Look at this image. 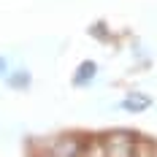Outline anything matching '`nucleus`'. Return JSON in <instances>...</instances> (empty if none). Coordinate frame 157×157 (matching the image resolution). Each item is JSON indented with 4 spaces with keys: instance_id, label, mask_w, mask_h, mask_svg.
<instances>
[{
    "instance_id": "obj_1",
    "label": "nucleus",
    "mask_w": 157,
    "mask_h": 157,
    "mask_svg": "<svg viewBox=\"0 0 157 157\" xmlns=\"http://www.w3.org/2000/svg\"><path fill=\"white\" fill-rule=\"evenodd\" d=\"M103 152L114 157H127L136 152V136L130 133H111L103 138Z\"/></svg>"
},
{
    "instance_id": "obj_2",
    "label": "nucleus",
    "mask_w": 157,
    "mask_h": 157,
    "mask_svg": "<svg viewBox=\"0 0 157 157\" xmlns=\"http://www.w3.org/2000/svg\"><path fill=\"white\" fill-rule=\"evenodd\" d=\"M152 106V98H146V95H127L125 100H122V109L125 111H144V109H149Z\"/></svg>"
},
{
    "instance_id": "obj_3",
    "label": "nucleus",
    "mask_w": 157,
    "mask_h": 157,
    "mask_svg": "<svg viewBox=\"0 0 157 157\" xmlns=\"http://www.w3.org/2000/svg\"><path fill=\"white\" fill-rule=\"evenodd\" d=\"M95 71H98V68H95V63H90V60H87V63L78 65L73 81H76V84H90V81H92V76H95Z\"/></svg>"
},
{
    "instance_id": "obj_4",
    "label": "nucleus",
    "mask_w": 157,
    "mask_h": 157,
    "mask_svg": "<svg viewBox=\"0 0 157 157\" xmlns=\"http://www.w3.org/2000/svg\"><path fill=\"white\" fill-rule=\"evenodd\" d=\"M3 73H6V60L0 57V76H3Z\"/></svg>"
}]
</instances>
